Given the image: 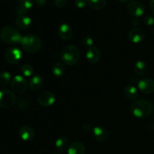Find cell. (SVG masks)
I'll list each match as a JSON object with an SVG mask.
<instances>
[{"mask_svg": "<svg viewBox=\"0 0 154 154\" xmlns=\"http://www.w3.org/2000/svg\"><path fill=\"white\" fill-rule=\"evenodd\" d=\"M153 111V105L147 99H138L131 105V112L136 118L143 120L150 117Z\"/></svg>", "mask_w": 154, "mask_h": 154, "instance_id": "6da1fadb", "label": "cell"}, {"mask_svg": "<svg viewBox=\"0 0 154 154\" xmlns=\"http://www.w3.org/2000/svg\"><path fill=\"white\" fill-rule=\"evenodd\" d=\"M22 38L17 28L13 26H5L0 30V39L7 45L20 43Z\"/></svg>", "mask_w": 154, "mask_h": 154, "instance_id": "7a4b0ae2", "label": "cell"}, {"mask_svg": "<svg viewBox=\"0 0 154 154\" xmlns=\"http://www.w3.org/2000/svg\"><path fill=\"white\" fill-rule=\"evenodd\" d=\"M23 49L29 54H35L40 51L42 42L40 37L34 34H29L23 36L21 40Z\"/></svg>", "mask_w": 154, "mask_h": 154, "instance_id": "3957f363", "label": "cell"}, {"mask_svg": "<svg viewBox=\"0 0 154 154\" xmlns=\"http://www.w3.org/2000/svg\"><path fill=\"white\" fill-rule=\"evenodd\" d=\"M60 57L66 66H74L80 59V51L75 45H69L65 47L60 54Z\"/></svg>", "mask_w": 154, "mask_h": 154, "instance_id": "277c9868", "label": "cell"}, {"mask_svg": "<svg viewBox=\"0 0 154 154\" xmlns=\"http://www.w3.org/2000/svg\"><path fill=\"white\" fill-rule=\"evenodd\" d=\"M16 103V96L14 93L8 90H0V108L8 109Z\"/></svg>", "mask_w": 154, "mask_h": 154, "instance_id": "5b68a950", "label": "cell"}, {"mask_svg": "<svg viewBox=\"0 0 154 154\" xmlns=\"http://www.w3.org/2000/svg\"><path fill=\"white\" fill-rule=\"evenodd\" d=\"M11 87L13 92L17 94H23L25 93L28 87V83L23 76L16 75L11 81Z\"/></svg>", "mask_w": 154, "mask_h": 154, "instance_id": "8992f818", "label": "cell"}, {"mask_svg": "<svg viewBox=\"0 0 154 154\" xmlns=\"http://www.w3.org/2000/svg\"><path fill=\"white\" fill-rule=\"evenodd\" d=\"M23 57L22 51L17 47H11L5 53V60L11 65H15L19 63Z\"/></svg>", "mask_w": 154, "mask_h": 154, "instance_id": "52a82bcc", "label": "cell"}, {"mask_svg": "<svg viewBox=\"0 0 154 154\" xmlns=\"http://www.w3.org/2000/svg\"><path fill=\"white\" fill-rule=\"evenodd\" d=\"M38 103L42 107H50L54 105L56 102V96L51 92L44 90L38 94L37 97Z\"/></svg>", "mask_w": 154, "mask_h": 154, "instance_id": "ba28073f", "label": "cell"}, {"mask_svg": "<svg viewBox=\"0 0 154 154\" xmlns=\"http://www.w3.org/2000/svg\"><path fill=\"white\" fill-rule=\"evenodd\" d=\"M127 11L131 15L135 17H140L143 16L145 12V6L139 1H132L128 4Z\"/></svg>", "mask_w": 154, "mask_h": 154, "instance_id": "9c48e42d", "label": "cell"}, {"mask_svg": "<svg viewBox=\"0 0 154 154\" xmlns=\"http://www.w3.org/2000/svg\"><path fill=\"white\" fill-rule=\"evenodd\" d=\"M137 88L144 94L154 93V81L150 78H142L138 80Z\"/></svg>", "mask_w": 154, "mask_h": 154, "instance_id": "30bf717a", "label": "cell"}, {"mask_svg": "<svg viewBox=\"0 0 154 154\" xmlns=\"http://www.w3.org/2000/svg\"><path fill=\"white\" fill-rule=\"evenodd\" d=\"M92 134L94 139L99 142H105L109 139L110 137L108 129L102 126H96L93 127Z\"/></svg>", "mask_w": 154, "mask_h": 154, "instance_id": "8fae6325", "label": "cell"}, {"mask_svg": "<svg viewBox=\"0 0 154 154\" xmlns=\"http://www.w3.org/2000/svg\"><path fill=\"white\" fill-rule=\"evenodd\" d=\"M128 38L131 42L134 44L141 43L146 38V33L142 29L134 28L128 33Z\"/></svg>", "mask_w": 154, "mask_h": 154, "instance_id": "7c38bea8", "label": "cell"}, {"mask_svg": "<svg viewBox=\"0 0 154 154\" xmlns=\"http://www.w3.org/2000/svg\"><path fill=\"white\" fill-rule=\"evenodd\" d=\"M18 134H19L20 138L23 141H26V142L33 140V138H35V135L34 129H32V127L28 126V125H24V126H21L18 131Z\"/></svg>", "mask_w": 154, "mask_h": 154, "instance_id": "4fadbf2b", "label": "cell"}, {"mask_svg": "<svg viewBox=\"0 0 154 154\" xmlns=\"http://www.w3.org/2000/svg\"><path fill=\"white\" fill-rule=\"evenodd\" d=\"M57 33H58V36L62 40L68 41L72 37L73 29L70 24L68 23H63L59 26Z\"/></svg>", "mask_w": 154, "mask_h": 154, "instance_id": "5bb4252c", "label": "cell"}, {"mask_svg": "<svg viewBox=\"0 0 154 154\" xmlns=\"http://www.w3.org/2000/svg\"><path fill=\"white\" fill-rule=\"evenodd\" d=\"M85 57L86 60H87L88 63H91V64H96L100 60L102 54H101L99 48L93 46L87 50Z\"/></svg>", "mask_w": 154, "mask_h": 154, "instance_id": "9a60e30c", "label": "cell"}, {"mask_svg": "<svg viewBox=\"0 0 154 154\" xmlns=\"http://www.w3.org/2000/svg\"><path fill=\"white\" fill-rule=\"evenodd\" d=\"M32 23V19L26 15L18 16L15 20V26L17 29L22 30H26L30 28Z\"/></svg>", "mask_w": 154, "mask_h": 154, "instance_id": "2e32d148", "label": "cell"}, {"mask_svg": "<svg viewBox=\"0 0 154 154\" xmlns=\"http://www.w3.org/2000/svg\"><path fill=\"white\" fill-rule=\"evenodd\" d=\"M34 5L33 0H18L17 14L19 16L25 15L26 13L29 11Z\"/></svg>", "mask_w": 154, "mask_h": 154, "instance_id": "e0dca14e", "label": "cell"}, {"mask_svg": "<svg viewBox=\"0 0 154 154\" xmlns=\"http://www.w3.org/2000/svg\"><path fill=\"white\" fill-rule=\"evenodd\" d=\"M124 96L128 100L135 101L138 96V88L132 84H127L124 88Z\"/></svg>", "mask_w": 154, "mask_h": 154, "instance_id": "ac0fdd59", "label": "cell"}, {"mask_svg": "<svg viewBox=\"0 0 154 154\" xmlns=\"http://www.w3.org/2000/svg\"><path fill=\"white\" fill-rule=\"evenodd\" d=\"M85 145L80 141H75L69 145L67 154H85Z\"/></svg>", "mask_w": 154, "mask_h": 154, "instance_id": "d6986e66", "label": "cell"}, {"mask_svg": "<svg viewBox=\"0 0 154 154\" xmlns=\"http://www.w3.org/2000/svg\"><path fill=\"white\" fill-rule=\"evenodd\" d=\"M69 145V141L66 136H60L55 141V148L59 153L67 151Z\"/></svg>", "mask_w": 154, "mask_h": 154, "instance_id": "ffe728a7", "label": "cell"}, {"mask_svg": "<svg viewBox=\"0 0 154 154\" xmlns=\"http://www.w3.org/2000/svg\"><path fill=\"white\" fill-rule=\"evenodd\" d=\"M42 85H43V78L42 76L38 75H34L30 78L29 86L32 90L37 91L42 88Z\"/></svg>", "mask_w": 154, "mask_h": 154, "instance_id": "44dd1931", "label": "cell"}, {"mask_svg": "<svg viewBox=\"0 0 154 154\" xmlns=\"http://www.w3.org/2000/svg\"><path fill=\"white\" fill-rule=\"evenodd\" d=\"M133 70L137 76H144L147 71V63L143 60H138L134 64Z\"/></svg>", "mask_w": 154, "mask_h": 154, "instance_id": "7402d4cb", "label": "cell"}, {"mask_svg": "<svg viewBox=\"0 0 154 154\" xmlns=\"http://www.w3.org/2000/svg\"><path fill=\"white\" fill-rule=\"evenodd\" d=\"M52 73L56 78H63L66 74V67L64 63H62L61 62H56L52 66Z\"/></svg>", "mask_w": 154, "mask_h": 154, "instance_id": "603a6c76", "label": "cell"}, {"mask_svg": "<svg viewBox=\"0 0 154 154\" xmlns=\"http://www.w3.org/2000/svg\"><path fill=\"white\" fill-rule=\"evenodd\" d=\"M87 4L93 10H102L106 6V0H87Z\"/></svg>", "mask_w": 154, "mask_h": 154, "instance_id": "cb8c5ba5", "label": "cell"}, {"mask_svg": "<svg viewBox=\"0 0 154 154\" xmlns=\"http://www.w3.org/2000/svg\"><path fill=\"white\" fill-rule=\"evenodd\" d=\"M11 75L7 71L0 72V86L2 87H7L11 81Z\"/></svg>", "mask_w": 154, "mask_h": 154, "instance_id": "d4e9b609", "label": "cell"}, {"mask_svg": "<svg viewBox=\"0 0 154 154\" xmlns=\"http://www.w3.org/2000/svg\"><path fill=\"white\" fill-rule=\"evenodd\" d=\"M20 72L26 78H31L34 75L35 73L34 68L30 64H24L23 66H21Z\"/></svg>", "mask_w": 154, "mask_h": 154, "instance_id": "484cf974", "label": "cell"}, {"mask_svg": "<svg viewBox=\"0 0 154 154\" xmlns=\"http://www.w3.org/2000/svg\"><path fill=\"white\" fill-rule=\"evenodd\" d=\"M30 106V102L28 99L25 97L20 98L17 102V107L20 110L22 111H26L28 109Z\"/></svg>", "mask_w": 154, "mask_h": 154, "instance_id": "4316f807", "label": "cell"}, {"mask_svg": "<svg viewBox=\"0 0 154 154\" xmlns=\"http://www.w3.org/2000/svg\"><path fill=\"white\" fill-rule=\"evenodd\" d=\"M82 42L83 45L88 48L93 47V45H94V40H93V38L90 35L84 36L82 39Z\"/></svg>", "mask_w": 154, "mask_h": 154, "instance_id": "83f0119b", "label": "cell"}, {"mask_svg": "<svg viewBox=\"0 0 154 154\" xmlns=\"http://www.w3.org/2000/svg\"><path fill=\"white\" fill-rule=\"evenodd\" d=\"M144 23L149 26H154V14H148L144 17Z\"/></svg>", "mask_w": 154, "mask_h": 154, "instance_id": "f1b7e54d", "label": "cell"}, {"mask_svg": "<svg viewBox=\"0 0 154 154\" xmlns=\"http://www.w3.org/2000/svg\"><path fill=\"white\" fill-rule=\"evenodd\" d=\"M87 4V0H75V5L78 8L82 9L86 7Z\"/></svg>", "mask_w": 154, "mask_h": 154, "instance_id": "f546056e", "label": "cell"}, {"mask_svg": "<svg viewBox=\"0 0 154 154\" xmlns=\"http://www.w3.org/2000/svg\"><path fill=\"white\" fill-rule=\"evenodd\" d=\"M68 1L69 0H53L54 4L59 8H63L64 6H66L67 5Z\"/></svg>", "mask_w": 154, "mask_h": 154, "instance_id": "4dcf8cb0", "label": "cell"}, {"mask_svg": "<svg viewBox=\"0 0 154 154\" xmlns=\"http://www.w3.org/2000/svg\"><path fill=\"white\" fill-rule=\"evenodd\" d=\"M82 129L84 131V132H93V127L92 126L91 124H90V123H85L83 124L82 126Z\"/></svg>", "mask_w": 154, "mask_h": 154, "instance_id": "1f68e13d", "label": "cell"}, {"mask_svg": "<svg viewBox=\"0 0 154 154\" xmlns=\"http://www.w3.org/2000/svg\"><path fill=\"white\" fill-rule=\"evenodd\" d=\"M35 3L39 6H45L48 2V0H35Z\"/></svg>", "mask_w": 154, "mask_h": 154, "instance_id": "d6a6232c", "label": "cell"}, {"mask_svg": "<svg viewBox=\"0 0 154 154\" xmlns=\"http://www.w3.org/2000/svg\"><path fill=\"white\" fill-rule=\"evenodd\" d=\"M132 25L133 26H138L140 25V20L138 17H135L132 20Z\"/></svg>", "mask_w": 154, "mask_h": 154, "instance_id": "836d02e7", "label": "cell"}, {"mask_svg": "<svg viewBox=\"0 0 154 154\" xmlns=\"http://www.w3.org/2000/svg\"><path fill=\"white\" fill-rule=\"evenodd\" d=\"M149 6H150V10L154 13V0H150L149 2Z\"/></svg>", "mask_w": 154, "mask_h": 154, "instance_id": "e575fe53", "label": "cell"}, {"mask_svg": "<svg viewBox=\"0 0 154 154\" xmlns=\"http://www.w3.org/2000/svg\"><path fill=\"white\" fill-rule=\"evenodd\" d=\"M118 1L120 2H122V3H127V2H129L131 0H118Z\"/></svg>", "mask_w": 154, "mask_h": 154, "instance_id": "d590c367", "label": "cell"}, {"mask_svg": "<svg viewBox=\"0 0 154 154\" xmlns=\"http://www.w3.org/2000/svg\"><path fill=\"white\" fill-rule=\"evenodd\" d=\"M50 154H62L61 153H59V152H53V153H50Z\"/></svg>", "mask_w": 154, "mask_h": 154, "instance_id": "8d00e7d4", "label": "cell"}, {"mask_svg": "<svg viewBox=\"0 0 154 154\" xmlns=\"http://www.w3.org/2000/svg\"><path fill=\"white\" fill-rule=\"evenodd\" d=\"M5 1H6V0H5Z\"/></svg>", "mask_w": 154, "mask_h": 154, "instance_id": "74e56055", "label": "cell"}]
</instances>
